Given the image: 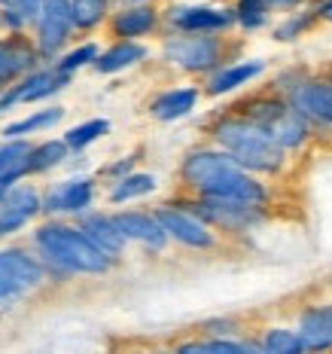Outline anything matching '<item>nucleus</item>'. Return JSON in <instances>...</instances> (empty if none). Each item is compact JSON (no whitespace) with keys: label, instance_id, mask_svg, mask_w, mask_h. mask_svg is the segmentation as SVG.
<instances>
[{"label":"nucleus","instance_id":"f257e3e1","mask_svg":"<svg viewBox=\"0 0 332 354\" xmlns=\"http://www.w3.org/2000/svg\"><path fill=\"white\" fill-rule=\"evenodd\" d=\"M180 177L198 196L238 198V202H253V205L268 202V189L256 180L253 171L238 165L232 153H226L223 147L219 150L186 153V159L180 165Z\"/></svg>","mask_w":332,"mask_h":354},{"label":"nucleus","instance_id":"f03ea898","mask_svg":"<svg viewBox=\"0 0 332 354\" xmlns=\"http://www.w3.org/2000/svg\"><path fill=\"white\" fill-rule=\"evenodd\" d=\"M213 141L253 174H277L284 168L286 150L271 138V131H265L262 125L250 122L241 113L219 116L213 122Z\"/></svg>","mask_w":332,"mask_h":354},{"label":"nucleus","instance_id":"7ed1b4c3","mask_svg":"<svg viewBox=\"0 0 332 354\" xmlns=\"http://www.w3.org/2000/svg\"><path fill=\"white\" fill-rule=\"evenodd\" d=\"M37 245L52 263L64 266L68 272H86V275H101L110 269V254H104L83 230L70 226H40L37 230Z\"/></svg>","mask_w":332,"mask_h":354},{"label":"nucleus","instance_id":"20e7f679","mask_svg":"<svg viewBox=\"0 0 332 354\" xmlns=\"http://www.w3.org/2000/svg\"><path fill=\"white\" fill-rule=\"evenodd\" d=\"M241 116H247L250 122L262 125L265 131H271V138L284 147V150H299L311 135V120L293 104L290 98H277V95H256V98L244 101L238 107Z\"/></svg>","mask_w":332,"mask_h":354},{"label":"nucleus","instance_id":"39448f33","mask_svg":"<svg viewBox=\"0 0 332 354\" xmlns=\"http://www.w3.org/2000/svg\"><path fill=\"white\" fill-rule=\"evenodd\" d=\"M165 58L177 64L180 71L189 73H208L217 71L223 62V40L213 34H195V31H180L165 40Z\"/></svg>","mask_w":332,"mask_h":354},{"label":"nucleus","instance_id":"423d86ee","mask_svg":"<svg viewBox=\"0 0 332 354\" xmlns=\"http://www.w3.org/2000/svg\"><path fill=\"white\" fill-rule=\"evenodd\" d=\"M186 208L195 211L204 223L213 226V230H226V232H250L265 220L262 205L238 202V198L198 196L195 202H186Z\"/></svg>","mask_w":332,"mask_h":354},{"label":"nucleus","instance_id":"0eeeda50","mask_svg":"<svg viewBox=\"0 0 332 354\" xmlns=\"http://www.w3.org/2000/svg\"><path fill=\"white\" fill-rule=\"evenodd\" d=\"M156 217L162 220L165 232L171 235L174 241L186 248H195V250H208L213 248V226L204 223L195 211H189L186 205H159L156 208Z\"/></svg>","mask_w":332,"mask_h":354},{"label":"nucleus","instance_id":"6e6552de","mask_svg":"<svg viewBox=\"0 0 332 354\" xmlns=\"http://www.w3.org/2000/svg\"><path fill=\"white\" fill-rule=\"evenodd\" d=\"M174 31H195V34H219L228 31L232 25H238L235 19V6H171L168 12Z\"/></svg>","mask_w":332,"mask_h":354},{"label":"nucleus","instance_id":"1a4fd4ad","mask_svg":"<svg viewBox=\"0 0 332 354\" xmlns=\"http://www.w3.org/2000/svg\"><path fill=\"white\" fill-rule=\"evenodd\" d=\"M286 98L311 122L332 129V80H299L286 86Z\"/></svg>","mask_w":332,"mask_h":354},{"label":"nucleus","instance_id":"9d476101","mask_svg":"<svg viewBox=\"0 0 332 354\" xmlns=\"http://www.w3.org/2000/svg\"><path fill=\"white\" fill-rule=\"evenodd\" d=\"M73 28V6L70 0H43L40 10V53L55 55L64 46Z\"/></svg>","mask_w":332,"mask_h":354},{"label":"nucleus","instance_id":"9b49d317","mask_svg":"<svg viewBox=\"0 0 332 354\" xmlns=\"http://www.w3.org/2000/svg\"><path fill=\"white\" fill-rule=\"evenodd\" d=\"M43 281V266L25 250H0V287L6 293H19Z\"/></svg>","mask_w":332,"mask_h":354},{"label":"nucleus","instance_id":"f8f14e48","mask_svg":"<svg viewBox=\"0 0 332 354\" xmlns=\"http://www.w3.org/2000/svg\"><path fill=\"white\" fill-rule=\"evenodd\" d=\"M116 223H119V230L125 232V239L128 241H140V245L153 248V250H162L168 245V239L171 235L165 232V226H162V220L156 217V211L146 214V211H122V214H113Z\"/></svg>","mask_w":332,"mask_h":354},{"label":"nucleus","instance_id":"ddd939ff","mask_svg":"<svg viewBox=\"0 0 332 354\" xmlns=\"http://www.w3.org/2000/svg\"><path fill=\"white\" fill-rule=\"evenodd\" d=\"M40 196L31 187H16L6 189V196L0 198V232H12L25 223L28 217H34L40 211Z\"/></svg>","mask_w":332,"mask_h":354},{"label":"nucleus","instance_id":"4468645a","mask_svg":"<svg viewBox=\"0 0 332 354\" xmlns=\"http://www.w3.org/2000/svg\"><path fill=\"white\" fill-rule=\"evenodd\" d=\"M299 336L305 351H329L332 348V306H311L299 318Z\"/></svg>","mask_w":332,"mask_h":354},{"label":"nucleus","instance_id":"2eb2a0df","mask_svg":"<svg viewBox=\"0 0 332 354\" xmlns=\"http://www.w3.org/2000/svg\"><path fill=\"white\" fill-rule=\"evenodd\" d=\"M64 83H68V73H46V71H40V73H31L28 80H21L19 86H12L10 92L0 98V113H3L10 104H16V101H40V98H46V95H52L58 92Z\"/></svg>","mask_w":332,"mask_h":354},{"label":"nucleus","instance_id":"dca6fc26","mask_svg":"<svg viewBox=\"0 0 332 354\" xmlns=\"http://www.w3.org/2000/svg\"><path fill=\"white\" fill-rule=\"evenodd\" d=\"M92 205V180L79 177V180H61L49 189L46 196V211H70L83 214Z\"/></svg>","mask_w":332,"mask_h":354},{"label":"nucleus","instance_id":"f3484780","mask_svg":"<svg viewBox=\"0 0 332 354\" xmlns=\"http://www.w3.org/2000/svg\"><path fill=\"white\" fill-rule=\"evenodd\" d=\"M198 104V88L195 86H180V88H168L162 92L156 101L150 104V113L156 116L159 122H174L189 116Z\"/></svg>","mask_w":332,"mask_h":354},{"label":"nucleus","instance_id":"a211bd4d","mask_svg":"<svg viewBox=\"0 0 332 354\" xmlns=\"http://www.w3.org/2000/svg\"><path fill=\"white\" fill-rule=\"evenodd\" d=\"M265 71V62L253 58V62H238V64H226V68H217L208 80V92L211 95H226L235 92V88L247 86L250 80H256Z\"/></svg>","mask_w":332,"mask_h":354},{"label":"nucleus","instance_id":"6ab92c4d","mask_svg":"<svg viewBox=\"0 0 332 354\" xmlns=\"http://www.w3.org/2000/svg\"><path fill=\"white\" fill-rule=\"evenodd\" d=\"M156 25H159V16H156V10H153V6L131 3V6H125L122 12H116L113 34L122 37V40H135V37H144V34L156 31Z\"/></svg>","mask_w":332,"mask_h":354},{"label":"nucleus","instance_id":"aec40b11","mask_svg":"<svg viewBox=\"0 0 332 354\" xmlns=\"http://www.w3.org/2000/svg\"><path fill=\"white\" fill-rule=\"evenodd\" d=\"M88 239L95 241L104 254L116 257L119 250L125 248V232L119 230V223H116V217H107V214H88V217L83 220V226H79Z\"/></svg>","mask_w":332,"mask_h":354},{"label":"nucleus","instance_id":"412c9836","mask_svg":"<svg viewBox=\"0 0 332 354\" xmlns=\"http://www.w3.org/2000/svg\"><path fill=\"white\" fill-rule=\"evenodd\" d=\"M146 58V46H140L137 40H119L116 46H110L107 53H101L95 58V71L98 73H116V71H125L131 64L144 62Z\"/></svg>","mask_w":332,"mask_h":354},{"label":"nucleus","instance_id":"4be33fe9","mask_svg":"<svg viewBox=\"0 0 332 354\" xmlns=\"http://www.w3.org/2000/svg\"><path fill=\"white\" fill-rule=\"evenodd\" d=\"M31 62H34V53L21 40H10V43L0 40V83L19 77L21 71L31 68Z\"/></svg>","mask_w":332,"mask_h":354},{"label":"nucleus","instance_id":"5701e85b","mask_svg":"<svg viewBox=\"0 0 332 354\" xmlns=\"http://www.w3.org/2000/svg\"><path fill=\"white\" fill-rule=\"evenodd\" d=\"M159 187V180L153 174H140V171H131L119 177V180L113 183V189H110V202L122 205V202H131V198H140V196H150L153 189Z\"/></svg>","mask_w":332,"mask_h":354},{"label":"nucleus","instance_id":"b1692460","mask_svg":"<svg viewBox=\"0 0 332 354\" xmlns=\"http://www.w3.org/2000/svg\"><path fill=\"white\" fill-rule=\"evenodd\" d=\"M68 141H43L40 147H31V153L21 162V171L34 174V171H46V168L58 165L64 156H68Z\"/></svg>","mask_w":332,"mask_h":354},{"label":"nucleus","instance_id":"393cba45","mask_svg":"<svg viewBox=\"0 0 332 354\" xmlns=\"http://www.w3.org/2000/svg\"><path fill=\"white\" fill-rule=\"evenodd\" d=\"M260 345H262L265 354H299V351H305V342H302L299 330H286V327L265 330Z\"/></svg>","mask_w":332,"mask_h":354},{"label":"nucleus","instance_id":"a878e982","mask_svg":"<svg viewBox=\"0 0 332 354\" xmlns=\"http://www.w3.org/2000/svg\"><path fill=\"white\" fill-rule=\"evenodd\" d=\"M177 351H183V354H244V351H262V345L235 342V339H208V342H186Z\"/></svg>","mask_w":332,"mask_h":354},{"label":"nucleus","instance_id":"bb28decb","mask_svg":"<svg viewBox=\"0 0 332 354\" xmlns=\"http://www.w3.org/2000/svg\"><path fill=\"white\" fill-rule=\"evenodd\" d=\"M268 16H271V6L268 0H238L235 3V19L244 31H260V28L268 25Z\"/></svg>","mask_w":332,"mask_h":354},{"label":"nucleus","instance_id":"cd10ccee","mask_svg":"<svg viewBox=\"0 0 332 354\" xmlns=\"http://www.w3.org/2000/svg\"><path fill=\"white\" fill-rule=\"evenodd\" d=\"M61 116H64L61 107L40 110V113H34V116H25V120H19V122H10V125L3 129V135H6V138L31 135V131H40V129H49V125H55L58 120H61Z\"/></svg>","mask_w":332,"mask_h":354},{"label":"nucleus","instance_id":"c85d7f7f","mask_svg":"<svg viewBox=\"0 0 332 354\" xmlns=\"http://www.w3.org/2000/svg\"><path fill=\"white\" fill-rule=\"evenodd\" d=\"M320 19L317 16V10L311 6V10H302V12H290L280 25L275 28V40L280 43H290V40H296V37H302L305 31H311V25Z\"/></svg>","mask_w":332,"mask_h":354},{"label":"nucleus","instance_id":"c756f323","mask_svg":"<svg viewBox=\"0 0 332 354\" xmlns=\"http://www.w3.org/2000/svg\"><path fill=\"white\" fill-rule=\"evenodd\" d=\"M107 131H110V122L107 120H88V122L73 125L68 135H64V141H68L70 150H86L88 144H95L101 135H107Z\"/></svg>","mask_w":332,"mask_h":354},{"label":"nucleus","instance_id":"7c9ffc66","mask_svg":"<svg viewBox=\"0 0 332 354\" xmlns=\"http://www.w3.org/2000/svg\"><path fill=\"white\" fill-rule=\"evenodd\" d=\"M70 6L77 28H95L107 16V0H70Z\"/></svg>","mask_w":332,"mask_h":354},{"label":"nucleus","instance_id":"2f4dec72","mask_svg":"<svg viewBox=\"0 0 332 354\" xmlns=\"http://www.w3.org/2000/svg\"><path fill=\"white\" fill-rule=\"evenodd\" d=\"M28 153H31V147L25 141H19V138H10L6 144H0V174L21 168V162H25Z\"/></svg>","mask_w":332,"mask_h":354},{"label":"nucleus","instance_id":"473e14b6","mask_svg":"<svg viewBox=\"0 0 332 354\" xmlns=\"http://www.w3.org/2000/svg\"><path fill=\"white\" fill-rule=\"evenodd\" d=\"M95 58H98V46H95V43H86V46L73 49V53H68L61 62H58V73H68L70 77V73L79 71L83 64H88V62L95 64Z\"/></svg>","mask_w":332,"mask_h":354},{"label":"nucleus","instance_id":"72a5a7b5","mask_svg":"<svg viewBox=\"0 0 332 354\" xmlns=\"http://www.w3.org/2000/svg\"><path fill=\"white\" fill-rule=\"evenodd\" d=\"M131 165H135V159H131V156H125L122 162H116V165H110V168H107V174H113L116 180H119V177L131 174Z\"/></svg>","mask_w":332,"mask_h":354},{"label":"nucleus","instance_id":"f704fd0d","mask_svg":"<svg viewBox=\"0 0 332 354\" xmlns=\"http://www.w3.org/2000/svg\"><path fill=\"white\" fill-rule=\"evenodd\" d=\"M208 333H217V336L235 333V324L232 321H208Z\"/></svg>","mask_w":332,"mask_h":354},{"label":"nucleus","instance_id":"c9c22d12","mask_svg":"<svg viewBox=\"0 0 332 354\" xmlns=\"http://www.w3.org/2000/svg\"><path fill=\"white\" fill-rule=\"evenodd\" d=\"M308 0H268V6H271V12L275 10H299V6H305Z\"/></svg>","mask_w":332,"mask_h":354},{"label":"nucleus","instance_id":"e433bc0d","mask_svg":"<svg viewBox=\"0 0 332 354\" xmlns=\"http://www.w3.org/2000/svg\"><path fill=\"white\" fill-rule=\"evenodd\" d=\"M314 10H317V16H320L323 21H332V0H317Z\"/></svg>","mask_w":332,"mask_h":354},{"label":"nucleus","instance_id":"4c0bfd02","mask_svg":"<svg viewBox=\"0 0 332 354\" xmlns=\"http://www.w3.org/2000/svg\"><path fill=\"white\" fill-rule=\"evenodd\" d=\"M6 297H10V293H6V290H3V287H0V299H6Z\"/></svg>","mask_w":332,"mask_h":354},{"label":"nucleus","instance_id":"58836bf2","mask_svg":"<svg viewBox=\"0 0 332 354\" xmlns=\"http://www.w3.org/2000/svg\"><path fill=\"white\" fill-rule=\"evenodd\" d=\"M6 196V187H0V198H3Z\"/></svg>","mask_w":332,"mask_h":354},{"label":"nucleus","instance_id":"ea45409f","mask_svg":"<svg viewBox=\"0 0 332 354\" xmlns=\"http://www.w3.org/2000/svg\"><path fill=\"white\" fill-rule=\"evenodd\" d=\"M128 3H144V0H128Z\"/></svg>","mask_w":332,"mask_h":354},{"label":"nucleus","instance_id":"a19ab883","mask_svg":"<svg viewBox=\"0 0 332 354\" xmlns=\"http://www.w3.org/2000/svg\"><path fill=\"white\" fill-rule=\"evenodd\" d=\"M0 12H3V10H0ZM0 21H3V16H0Z\"/></svg>","mask_w":332,"mask_h":354}]
</instances>
